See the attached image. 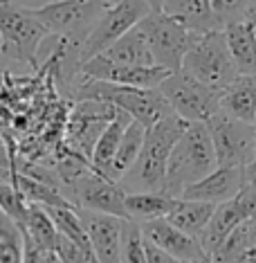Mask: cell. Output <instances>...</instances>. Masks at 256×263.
Listing matches in <instances>:
<instances>
[{"mask_svg": "<svg viewBox=\"0 0 256 263\" xmlns=\"http://www.w3.org/2000/svg\"><path fill=\"white\" fill-rule=\"evenodd\" d=\"M245 182L247 184H256V160L252 164L245 166Z\"/></svg>", "mask_w": 256, "mask_h": 263, "instance_id": "obj_34", "label": "cell"}, {"mask_svg": "<svg viewBox=\"0 0 256 263\" xmlns=\"http://www.w3.org/2000/svg\"><path fill=\"white\" fill-rule=\"evenodd\" d=\"M45 259H47V256H45Z\"/></svg>", "mask_w": 256, "mask_h": 263, "instance_id": "obj_39", "label": "cell"}, {"mask_svg": "<svg viewBox=\"0 0 256 263\" xmlns=\"http://www.w3.org/2000/svg\"><path fill=\"white\" fill-rule=\"evenodd\" d=\"M0 263H23L21 232L3 212H0Z\"/></svg>", "mask_w": 256, "mask_h": 263, "instance_id": "obj_30", "label": "cell"}, {"mask_svg": "<svg viewBox=\"0 0 256 263\" xmlns=\"http://www.w3.org/2000/svg\"><path fill=\"white\" fill-rule=\"evenodd\" d=\"M54 254H56V259L61 263H97L90 252L81 250L76 243H72L70 238H65L61 234H58V238H56Z\"/></svg>", "mask_w": 256, "mask_h": 263, "instance_id": "obj_32", "label": "cell"}, {"mask_svg": "<svg viewBox=\"0 0 256 263\" xmlns=\"http://www.w3.org/2000/svg\"><path fill=\"white\" fill-rule=\"evenodd\" d=\"M142 234H144L146 241H151L153 245H157L160 250L169 252L182 263H209V254L202 250L198 238L180 232L166 218L144 223L142 225Z\"/></svg>", "mask_w": 256, "mask_h": 263, "instance_id": "obj_16", "label": "cell"}, {"mask_svg": "<svg viewBox=\"0 0 256 263\" xmlns=\"http://www.w3.org/2000/svg\"><path fill=\"white\" fill-rule=\"evenodd\" d=\"M216 169L218 162L209 130L205 124H189L171 151L162 194L171 196V198H180L184 189L200 182Z\"/></svg>", "mask_w": 256, "mask_h": 263, "instance_id": "obj_2", "label": "cell"}, {"mask_svg": "<svg viewBox=\"0 0 256 263\" xmlns=\"http://www.w3.org/2000/svg\"><path fill=\"white\" fill-rule=\"evenodd\" d=\"M86 234L90 238V248L97 263H119L122 259V230L124 220L106 214H94L86 209H76Z\"/></svg>", "mask_w": 256, "mask_h": 263, "instance_id": "obj_15", "label": "cell"}, {"mask_svg": "<svg viewBox=\"0 0 256 263\" xmlns=\"http://www.w3.org/2000/svg\"><path fill=\"white\" fill-rule=\"evenodd\" d=\"M72 191V205L76 209H86L94 214H106L122 220H128L126 214V191L119 182H112L108 178L99 176L92 169L81 173L76 180L68 184Z\"/></svg>", "mask_w": 256, "mask_h": 263, "instance_id": "obj_11", "label": "cell"}, {"mask_svg": "<svg viewBox=\"0 0 256 263\" xmlns=\"http://www.w3.org/2000/svg\"><path fill=\"white\" fill-rule=\"evenodd\" d=\"M182 72H187L195 81H200L202 86H207L209 90L220 92V95L236 81L238 72L229 57L223 29L200 34L193 47L184 57Z\"/></svg>", "mask_w": 256, "mask_h": 263, "instance_id": "obj_5", "label": "cell"}, {"mask_svg": "<svg viewBox=\"0 0 256 263\" xmlns=\"http://www.w3.org/2000/svg\"><path fill=\"white\" fill-rule=\"evenodd\" d=\"M249 23H252V25H254V32H256V21H249Z\"/></svg>", "mask_w": 256, "mask_h": 263, "instance_id": "obj_38", "label": "cell"}, {"mask_svg": "<svg viewBox=\"0 0 256 263\" xmlns=\"http://www.w3.org/2000/svg\"><path fill=\"white\" fill-rule=\"evenodd\" d=\"M115 3H122V0H108V5H115Z\"/></svg>", "mask_w": 256, "mask_h": 263, "instance_id": "obj_37", "label": "cell"}, {"mask_svg": "<svg viewBox=\"0 0 256 263\" xmlns=\"http://www.w3.org/2000/svg\"><path fill=\"white\" fill-rule=\"evenodd\" d=\"M211 5H213V11H216L220 25L225 29V25H229V23L247 18L252 0H211Z\"/></svg>", "mask_w": 256, "mask_h": 263, "instance_id": "obj_31", "label": "cell"}, {"mask_svg": "<svg viewBox=\"0 0 256 263\" xmlns=\"http://www.w3.org/2000/svg\"><path fill=\"white\" fill-rule=\"evenodd\" d=\"M23 232H27V236L38 245L43 252H54V245L58 238L56 225L50 218V214L45 212V207L41 205H29L27 209V223L23 227Z\"/></svg>", "mask_w": 256, "mask_h": 263, "instance_id": "obj_27", "label": "cell"}, {"mask_svg": "<svg viewBox=\"0 0 256 263\" xmlns=\"http://www.w3.org/2000/svg\"><path fill=\"white\" fill-rule=\"evenodd\" d=\"M213 212H216V205L178 198L175 207L171 209V214L166 216V220H169L173 227H178L180 232H184V234L200 238L202 232H205L207 225H209Z\"/></svg>", "mask_w": 256, "mask_h": 263, "instance_id": "obj_23", "label": "cell"}, {"mask_svg": "<svg viewBox=\"0 0 256 263\" xmlns=\"http://www.w3.org/2000/svg\"><path fill=\"white\" fill-rule=\"evenodd\" d=\"M140 29L144 34L153 65L169 70L171 74L182 70L184 57L200 36L164 14H148L140 23Z\"/></svg>", "mask_w": 256, "mask_h": 263, "instance_id": "obj_6", "label": "cell"}, {"mask_svg": "<svg viewBox=\"0 0 256 263\" xmlns=\"http://www.w3.org/2000/svg\"><path fill=\"white\" fill-rule=\"evenodd\" d=\"M205 126L209 130L218 166L245 169L247 164L254 162L256 126L238 122V119L225 115L223 110H218Z\"/></svg>", "mask_w": 256, "mask_h": 263, "instance_id": "obj_9", "label": "cell"}, {"mask_svg": "<svg viewBox=\"0 0 256 263\" xmlns=\"http://www.w3.org/2000/svg\"><path fill=\"white\" fill-rule=\"evenodd\" d=\"M157 92L164 97L173 115L189 124H207L220 110V92L209 90L182 70L166 77Z\"/></svg>", "mask_w": 256, "mask_h": 263, "instance_id": "obj_7", "label": "cell"}, {"mask_svg": "<svg viewBox=\"0 0 256 263\" xmlns=\"http://www.w3.org/2000/svg\"><path fill=\"white\" fill-rule=\"evenodd\" d=\"M11 184L23 194L29 205H41V207H72L74 205L70 202L65 196L61 194L58 189L50 187V184H43V182H36L32 178L23 176V173H14L11 176Z\"/></svg>", "mask_w": 256, "mask_h": 263, "instance_id": "obj_26", "label": "cell"}, {"mask_svg": "<svg viewBox=\"0 0 256 263\" xmlns=\"http://www.w3.org/2000/svg\"><path fill=\"white\" fill-rule=\"evenodd\" d=\"M162 14L195 34H209L223 29L211 0H164Z\"/></svg>", "mask_w": 256, "mask_h": 263, "instance_id": "obj_18", "label": "cell"}, {"mask_svg": "<svg viewBox=\"0 0 256 263\" xmlns=\"http://www.w3.org/2000/svg\"><path fill=\"white\" fill-rule=\"evenodd\" d=\"M47 34L29 7L0 0V54L5 59L38 68V50Z\"/></svg>", "mask_w": 256, "mask_h": 263, "instance_id": "obj_4", "label": "cell"}, {"mask_svg": "<svg viewBox=\"0 0 256 263\" xmlns=\"http://www.w3.org/2000/svg\"><path fill=\"white\" fill-rule=\"evenodd\" d=\"M146 7L151 9V14H162L164 9V0H144Z\"/></svg>", "mask_w": 256, "mask_h": 263, "instance_id": "obj_35", "label": "cell"}, {"mask_svg": "<svg viewBox=\"0 0 256 263\" xmlns=\"http://www.w3.org/2000/svg\"><path fill=\"white\" fill-rule=\"evenodd\" d=\"M249 218H256V184H245L236 198L216 207L207 230L198 238L202 250L211 256L223 245L225 238Z\"/></svg>", "mask_w": 256, "mask_h": 263, "instance_id": "obj_12", "label": "cell"}, {"mask_svg": "<svg viewBox=\"0 0 256 263\" xmlns=\"http://www.w3.org/2000/svg\"><path fill=\"white\" fill-rule=\"evenodd\" d=\"M108 7V0H50L43 7L29 9L47 32L63 39L88 34Z\"/></svg>", "mask_w": 256, "mask_h": 263, "instance_id": "obj_10", "label": "cell"}, {"mask_svg": "<svg viewBox=\"0 0 256 263\" xmlns=\"http://www.w3.org/2000/svg\"><path fill=\"white\" fill-rule=\"evenodd\" d=\"M245 169H231V166H218L216 171H211L207 178H202L200 182L191 184L189 189H184L180 198L184 200H195V202H207V205H223L231 198H236L241 194V189L245 187Z\"/></svg>", "mask_w": 256, "mask_h": 263, "instance_id": "obj_17", "label": "cell"}, {"mask_svg": "<svg viewBox=\"0 0 256 263\" xmlns=\"http://www.w3.org/2000/svg\"><path fill=\"white\" fill-rule=\"evenodd\" d=\"M148 14H151V9L146 7L144 0H122V3L110 5L99 16V21L92 25L86 41H83V50H81L83 63L104 54L122 36H126L130 29L137 27Z\"/></svg>", "mask_w": 256, "mask_h": 263, "instance_id": "obj_8", "label": "cell"}, {"mask_svg": "<svg viewBox=\"0 0 256 263\" xmlns=\"http://www.w3.org/2000/svg\"><path fill=\"white\" fill-rule=\"evenodd\" d=\"M187 126L189 122H184L182 117L169 115L146 130L144 144H142V151L135 160L133 169L119 180L126 194L162 191L171 151H173L175 142L182 137V133L187 130Z\"/></svg>", "mask_w": 256, "mask_h": 263, "instance_id": "obj_1", "label": "cell"}, {"mask_svg": "<svg viewBox=\"0 0 256 263\" xmlns=\"http://www.w3.org/2000/svg\"><path fill=\"white\" fill-rule=\"evenodd\" d=\"M171 72L157 65H115L104 57H94L81 68V79L90 81H108L115 86L140 88V90H157Z\"/></svg>", "mask_w": 256, "mask_h": 263, "instance_id": "obj_13", "label": "cell"}, {"mask_svg": "<svg viewBox=\"0 0 256 263\" xmlns=\"http://www.w3.org/2000/svg\"><path fill=\"white\" fill-rule=\"evenodd\" d=\"M220 110L243 124L256 126V77H236L220 95Z\"/></svg>", "mask_w": 256, "mask_h": 263, "instance_id": "obj_20", "label": "cell"}, {"mask_svg": "<svg viewBox=\"0 0 256 263\" xmlns=\"http://www.w3.org/2000/svg\"><path fill=\"white\" fill-rule=\"evenodd\" d=\"M115 106L106 101H76L70 119V142L74 144V153L90 162L94 144L115 117Z\"/></svg>", "mask_w": 256, "mask_h": 263, "instance_id": "obj_14", "label": "cell"}, {"mask_svg": "<svg viewBox=\"0 0 256 263\" xmlns=\"http://www.w3.org/2000/svg\"><path fill=\"white\" fill-rule=\"evenodd\" d=\"M27 209H29V202L23 198L21 191L11 182L0 180V212L18 227V230H23L27 223Z\"/></svg>", "mask_w": 256, "mask_h": 263, "instance_id": "obj_28", "label": "cell"}, {"mask_svg": "<svg viewBox=\"0 0 256 263\" xmlns=\"http://www.w3.org/2000/svg\"><path fill=\"white\" fill-rule=\"evenodd\" d=\"M144 250H146V261L148 263H182V261H178L175 256H171L169 252L160 250L157 245H153L151 241H146V238H144Z\"/></svg>", "mask_w": 256, "mask_h": 263, "instance_id": "obj_33", "label": "cell"}, {"mask_svg": "<svg viewBox=\"0 0 256 263\" xmlns=\"http://www.w3.org/2000/svg\"><path fill=\"white\" fill-rule=\"evenodd\" d=\"M76 101H106V104L115 106L124 110L133 122L142 124L146 130L155 126L160 119L173 115L169 104L157 90H140V88H126L115 86L108 81H90L81 79L74 90Z\"/></svg>", "mask_w": 256, "mask_h": 263, "instance_id": "obj_3", "label": "cell"}, {"mask_svg": "<svg viewBox=\"0 0 256 263\" xmlns=\"http://www.w3.org/2000/svg\"><path fill=\"white\" fill-rule=\"evenodd\" d=\"M178 198L162 194V191H140V194H126V214L128 220L144 225L151 220H162L171 214Z\"/></svg>", "mask_w": 256, "mask_h": 263, "instance_id": "obj_22", "label": "cell"}, {"mask_svg": "<svg viewBox=\"0 0 256 263\" xmlns=\"http://www.w3.org/2000/svg\"><path fill=\"white\" fill-rule=\"evenodd\" d=\"M106 61L115 63V65H153V59H151V52L146 47V41H144V34H142L140 25L133 27L126 36H122L112 47L104 52Z\"/></svg>", "mask_w": 256, "mask_h": 263, "instance_id": "obj_24", "label": "cell"}, {"mask_svg": "<svg viewBox=\"0 0 256 263\" xmlns=\"http://www.w3.org/2000/svg\"><path fill=\"white\" fill-rule=\"evenodd\" d=\"M133 122L124 110H115V117L112 122L106 126V130L101 133V137L94 144V151H92V158H90V169L99 176L108 178V171H110V164H112V158L117 153V146L122 142L124 133H126L128 124Z\"/></svg>", "mask_w": 256, "mask_h": 263, "instance_id": "obj_21", "label": "cell"}, {"mask_svg": "<svg viewBox=\"0 0 256 263\" xmlns=\"http://www.w3.org/2000/svg\"><path fill=\"white\" fill-rule=\"evenodd\" d=\"M225 43L238 77H256V32L247 18L225 25Z\"/></svg>", "mask_w": 256, "mask_h": 263, "instance_id": "obj_19", "label": "cell"}, {"mask_svg": "<svg viewBox=\"0 0 256 263\" xmlns=\"http://www.w3.org/2000/svg\"><path fill=\"white\" fill-rule=\"evenodd\" d=\"M144 137H146V128L137 122H130L126 133H124L122 142L117 146V153L112 158V164H110V171H108V180L112 182H119L126 173L133 169L135 160L142 151V144H144Z\"/></svg>", "mask_w": 256, "mask_h": 263, "instance_id": "obj_25", "label": "cell"}, {"mask_svg": "<svg viewBox=\"0 0 256 263\" xmlns=\"http://www.w3.org/2000/svg\"><path fill=\"white\" fill-rule=\"evenodd\" d=\"M247 21H256V0H252V5H249V11H247Z\"/></svg>", "mask_w": 256, "mask_h": 263, "instance_id": "obj_36", "label": "cell"}, {"mask_svg": "<svg viewBox=\"0 0 256 263\" xmlns=\"http://www.w3.org/2000/svg\"><path fill=\"white\" fill-rule=\"evenodd\" d=\"M119 263H148L144 250V234L142 225L135 220H124L122 230V259Z\"/></svg>", "mask_w": 256, "mask_h": 263, "instance_id": "obj_29", "label": "cell"}]
</instances>
